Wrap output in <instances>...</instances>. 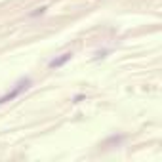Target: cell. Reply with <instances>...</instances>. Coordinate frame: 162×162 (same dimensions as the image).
Wrapping results in <instances>:
<instances>
[{
  "instance_id": "obj_2",
  "label": "cell",
  "mask_w": 162,
  "mask_h": 162,
  "mask_svg": "<svg viewBox=\"0 0 162 162\" xmlns=\"http://www.w3.org/2000/svg\"><path fill=\"white\" fill-rule=\"evenodd\" d=\"M71 57H73V52H65V53H61L59 57L52 59L48 67H50V69H57V67H63V65L67 63V61H71Z\"/></svg>"
},
{
  "instance_id": "obj_3",
  "label": "cell",
  "mask_w": 162,
  "mask_h": 162,
  "mask_svg": "<svg viewBox=\"0 0 162 162\" xmlns=\"http://www.w3.org/2000/svg\"><path fill=\"white\" fill-rule=\"evenodd\" d=\"M44 12H46V8H38V10H36V12H32L31 15H38V14H44Z\"/></svg>"
},
{
  "instance_id": "obj_1",
  "label": "cell",
  "mask_w": 162,
  "mask_h": 162,
  "mask_svg": "<svg viewBox=\"0 0 162 162\" xmlns=\"http://www.w3.org/2000/svg\"><path fill=\"white\" fill-rule=\"evenodd\" d=\"M29 88H31V78H23V80H19L12 92H8L6 95L0 97V105H2V103H8V101H12V99H15L17 95H21V93H23L25 90H29Z\"/></svg>"
}]
</instances>
